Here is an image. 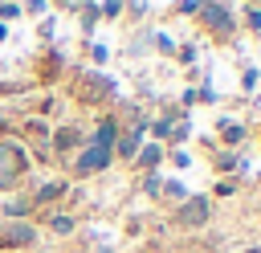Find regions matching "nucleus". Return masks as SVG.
Segmentation results:
<instances>
[{"label":"nucleus","mask_w":261,"mask_h":253,"mask_svg":"<svg viewBox=\"0 0 261 253\" xmlns=\"http://www.w3.org/2000/svg\"><path fill=\"white\" fill-rule=\"evenodd\" d=\"M110 139H114V122H102L98 127V143L94 147H86V155H82V171H98V167H106L110 163Z\"/></svg>","instance_id":"obj_1"},{"label":"nucleus","mask_w":261,"mask_h":253,"mask_svg":"<svg viewBox=\"0 0 261 253\" xmlns=\"http://www.w3.org/2000/svg\"><path fill=\"white\" fill-rule=\"evenodd\" d=\"M20 171H24V151L16 143H0V188L16 184Z\"/></svg>","instance_id":"obj_2"},{"label":"nucleus","mask_w":261,"mask_h":253,"mask_svg":"<svg viewBox=\"0 0 261 253\" xmlns=\"http://www.w3.org/2000/svg\"><path fill=\"white\" fill-rule=\"evenodd\" d=\"M24 241H33V229H29V224H8V229H0V245H24Z\"/></svg>","instance_id":"obj_3"},{"label":"nucleus","mask_w":261,"mask_h":253,"mask_svg":"<svg viewBox=\"0 0 261 253\" xmlns=\"http://www.w3.org/2000/svg\"><path fill=\"white\" fill-rule=\"evenodd\" d=\"M204 20L216 29V33H224V29H232V16L224 12V8H216V4H204Z\"/></svg>","instance_id":"obj_4"},{"label":"nucleus","mask_w":261,"mask_h":253,"mask_svg":"<svg viewBox=\"0 0 261 253\" xmlns=\"http://www.w3.org/2000/svg\"><path fill=\"white\" fill-rule=\"evenodd\" d=\"M204 216H208V204H204V200H192V204H184L179 224H196V220H204Z\"/></svg>","instance_id":"obj_5"},{"label":"nucleus","mask_w":261,"mask_h":253,"mask_svg":"<svg viewBox=\"0 0 261 253\" xmlns=\"http://www.w3.org/2000/svg\"><path fill=\"white\" fill-rule=\"evenodd\" d=\"M53 229H57V233H69L73 220H69V216H53Z\"/></svg>","instance_id":"obj_6"},{"label":"nucleus","mask_w":261,"mask_h":253,"mask_svg":"<svg viewBox=\"0 0 261 253\" xmlns=\"http://www.w3.org/2000/svg\"><path fill=\"white\" fill-rule=\"evenodd\" d=\"M220 127H224V139H241V127L237 122H220Z\"/></svg>","instance_id":"obj_7"}]
</instances>
